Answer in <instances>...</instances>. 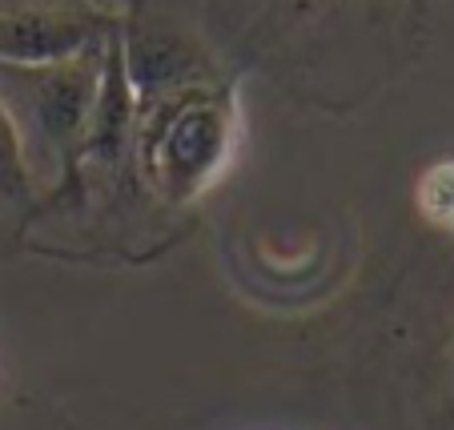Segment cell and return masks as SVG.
Returning a JSON list of instances; mask_svg holds the SVG:
<instances>
[{
    "label": "cell",
    "instance_id": "2",
    "mask_svg": "<svg viewBox=\"0 0 454 430\" xmlns=\"http://www.w3.org/2000/svg\"><path fill=\"white\" fill-rule=\"evenodd\" d=\"M419 209L430 225L454 233V161H438L419 181Z\"/></svg>",
    "mask_w": 454,
    "mask_h": 430
},
{
    "label": "cell",
    "instance_id": "1",
    "mask_svg": "<svg viewBox=\"0 0 454 430\" xmlns=\"http://www.w3.org/2000/svg\"><path fill=\"white\" fill-rule=\"evenodd\" d=\"M225 129L217 113L201 109L189 113L185 121H177L165 141V169H169V181H181L185 190H198L201 181L217 169L225 153Z\"/></svg>",
    "mask_w": 454,
    "mask_h": 430
}]
</instances>
